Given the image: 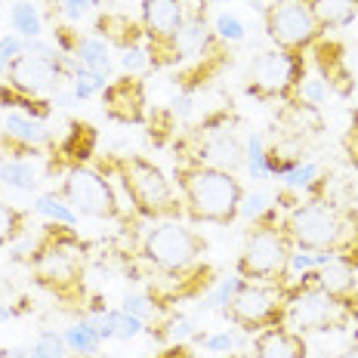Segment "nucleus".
Returning a JSON list of instances; mask_svg holds the SVG:
<instances>
[{"mask_svg":"<svg viewBox=\"0 0 358 358\" xmlns=\"http://www.w3.org/2000/svg\"><path fill=\"white\" fill-rule=\"evenodd\" d=\"M6 358H31L28 349H6Z\"/></svg>","mask_w":358,"mask_h":358,"instance_id":"obj_47","label":"nucleus"},{"mask_svg":"<svg viewBox=\"0 0 358 358\" xmlns=\"http://www.w3.org/2000/svg\"><path fill=\"white\" fill-rule=\"evenodd\" d=\"M312 53H315V65L322 71V80L327 90H334L337 96H349L355 90L352 71L346 65V50L334 41H315L312 43Z\"/></svg>","mask_w":358,"mask_h":358,"instance_id":"obj_18","label":"nucleus"},{"mask_svg":"<svg viewBox=\"0 0 358 358\" xmlns=\"http://www.w3.org/2000/svg\"><path fill=\"white\" fill-rule=\"evenodd\" d=\"M93 155H96V127L87 121H74L69 136L59 145H53L50 158H53V164H59V167H65V173H69V170L87 164Z\"/></svg>","mask_w":358,"mask_h":358,"instance_id":"obj_19","label":"nucleus"},{"mask_svg":"<svg viewBox=\"0 0 358 358\" xmlns=\"http://www.w3.org/2000/svg\"><path fill=\"white\" fill-rule=\"evenodd\" d=\"M207 253V238L198 229L182 226L179 220H161L143 235L139 257L145 259L155 272L167 275H185L198 266V259Z\"/></svg>","mask_w":358,"mask_h":358,"instance_id":"obj_7","label":"nucleus"},{"mask_svg":"<svg viewBox=\"0 0 358 358\" xmlns=\"http://www.w3.org/2000/svg\"><path fill=\"white\" fill-rule=\"evenodd\" d=\"M315 272H318V287L327 290L331 296H337L349 309V315H352V306L358 300V268L343 263V259H331Z\"/></svg>","mask_w":358,"mask_h":358,"instance_id":"obj_20","label":"nucleus"},{"mask_svg":"<svg viewBox=\"0 0 358 358\" xmlns=\"http://www.w3.org/2000/svg\"><path fill=\"white\" fill-rule=\"evenodd\" d=\"M50 106H53V108H71V106H78V96H74V93H62V90H56V93L50 96Z\"/></svg>","mask_w":358,"mask_h":358,"instance_id":"obj_46","label":"nucleus"},{"mask_svg":"<svg viewBox=\"0 0 358 358\" xmlns=\"http://www.w3.org/2000/svg\"><path fill=\"white\" fill-rule=\"evenodd\" d=\"M268 207H272V198H268L266 192H253V195H244V201H241V216L257 220V216H263Z\"/></svg>","mask_w":358,"mask_h":358,"instance_id":"obj_39","label":"nucleus"},{"mask_svg":"<svg viewBox=\"0 0 358 358\" xmlns=\"http://www.w3.org/2000/svg\"><path fill=\"white\" fill-rule=\"evenodd\" d=\"M102 111L117 124L145 121V80L136 74H121L102 90Z\"/></svg>","mask_w":358,"mask_h":358,"instance_id":"obj_16","label":"nucleus"},{"mask_svg":"<svg viewBox=\"0 0 358 358\" xmlns=\"http://www.w3.org/2000/svg\"><path fill=\"white\" fill-rule=\"evenodd\" d=\"M248 173L253 179H266L268 176V161H266V145H263V136L259 133H250L248 136Z\"/></svg>","mask_w":358,"mask_h":358,"instance_id":"obj_34","label":"nucleus"},{"mask_svg":"<svg viewBox=\"0 0 358 358\" xmlns=\"http://www.w3.org/2000/svg\"><path fill=\"white\" fill-rule=\"evenodd\" d=\"M296 250H324L358 268V210L327 198H306L281 220Z\"/></svg>","mask_w":358,"mask_h":358,"instance_id":"obj_2","label":"nucleus"},{"mask_svg":"<svg viewBox=\"0 0 358 358\" xmlns=\"http://www.w3.org/2000/svg\"><path fill=\"white\" fill-rule=\"evenodd\" d=\"M31 358H69V346H65L62 334L56 331H41L34 340V346L28 349Z\"/></svg>","mask_w":358,"mask_h":358,"instance_id":"obj_32","label":"nucleus"},{"mask_svg":"<svg viewBox=\"0 0 358 358\" xmlns=\"http://www.w3.org/2000/svg\"><path fill=\"white\" fill-rule=\"evenodd\" d=\"M41 182V170L31 158H10L0 164V185L16 192H37Z\"/></svg>","mask_w":358,"mask_h":358,"instance_id":"obj_23","label":"nucleus"},{"mask_svg":"<svg viewBox=\"0 0 358 358\" xmlns=\"http://www.w3.org/2000/svg\"><path fill=\"white\" fill-rule=\"evenodd\" d=\"M96 37H102L106 43H115L121 50H130V47H139L145 41L143 34V22H136L127 13H106V16L96 19Z\"/></svg>","mask_w":358,"mask_h":358,"instance_id":"obj_21","label":"nucleus"},{"mask_svg":"<svg viewBox=\"0 0 358 358\" xmlns=\"http://www.w3.org/2000/svg\"><path fill=\"white\" fill-rule=\"evenodd\" d=\"M263 25L268 41L278 50H290V53H303L315 41H322V25L309 13V6L300 0H272L263 6Z\"/></svg>","mask_w":358,"mask_h":358,"instance_id":"obj_13","label":"nucleus"},{"mask_svg":"<svg viewBox=\"0 0 358 358\" xmlns=\"http://www.w3.org/2000/svg\"><path fill=\"white\" fill-rule=\"evenodd\" d=\"M108 318H111V327H115V340H133L139 334H145V322L124 309H108Z\"/></svg>","mask_w":358,"mask_h":358,"instance_id":"obj_33","label":"nucleus"},{"mask_svg":"<svg viewBox=\"0 0 358 358\" xmlns=\"http://www.w3.org/2000/svg\"><path fill=\"white\" fill-rule=\"evenodd\" d=\"M306 80V59L303 53L290 50H268L259 53L248 69L244 93L257 102H287L296 106L300 99V84Z\"/></svg>","mask_w":358,"mask_h":358,"instance_id":"obj_9","label":"nucleus"},{"mask_svg":"<svg viewBox=\"0 0 358 358\" xmlns=\"http://www.w3.org/2000/svg\"><path fill=\"white\" fill-rule=\"evenodd\" d=\"M213 31L220 41L238 43V41H244V22L238 16H232V13H220V16L213 19Z\"/></svg>","mask_w":358,"mask_h":358,"instance_id":"obj_35","label":"nucleus"},{"mask_svg":"<svg viewBox=\"0 0 358 358\" xmlns=\"http://www.w3.org/2000/svg\"><path fill=\"white\" fill-rule=\"evenodd\" d=\"M121 69H124V74H136V71L148 69V53H145L143 43H139V47L124 50V56H121Z\"/></svg>","mask_w":358,"mask_h":358,"instance_id":"obj_40","label":"nucleus"},{"mask_svg":"<svg viewBox=\"0 0 358 358\" xmlns=\"http://www.w3.org/2000/svg\"><path fill=\"white\" fill-rule=\"evenodd\" d=\"M121 309L124 312H130V315H136V318H155L158 315V303L152 300V296H139V294H130V296H124V303H121Z\"/></svg>","mask_w":358,"mask_h":358,"instance_id":"obj_37","label":"nucleus"},{"mask_svg":"<svg viewBox=\"0 0 358 358\" xmlns=\"http://www.w3.org/2000/svg\"><path fill=\"white\" fill-rule=\"evenodd\" d=\"M74 56L84 69H93V71H102V74H111V53H108V43L96 34H84L78 37V47H74Z\"/></svg>","mask_w":358,"mask_h":358,"instance_id":"obj_24","label":"nucleus"},{"mask_svg":"<svg viewBox=\"0 0 358 358\" xmlns=\"http://www.w3.org/2000/svg\"><path fill=\"white\" fill-rule=\"evenodd\" d=\"M322 25V31H337L358 19V0H300Z\"/></svg>","mask_w":358,"mask_h":358,"instance_id":"obj_22","label":"nucleus"},{"mask_svg":"<svg viewBox=\"0 0 358 358\" xmlns=\"http://www.w3.org/2000/svg\"><path fill=\"white\" fill-rule=\"evenodd\" d=\"M0 10H3V0H0Z\"/></svg>","mask_w":358,"mask_h":358,"instance_id":"obj_51","label":"nucleus"},{"mask_svg":"<svg viewBox=\"0 0 358 358\" xmlns=\"http://www.w3.org/2000/svg\"><path fill=\"white\" fill-rule=\"evenodd\" d=\"M62 340H65V346H69V352H78V355H96L102 346V337L96 334V327L84 322V318H80L78 324H71L69 331L62 334Z\"/></svg>","mask_w":358,"mask_h":358,"instance_id":"obj_27","label":"nucleus"},{"mask_svg":"<svg viewBox=\"0 0 358 358\" xmlns=\"http://www.w3.org/2000/svg\"><path fill=\"white\" fill-rule=\"evenodd\" d=\"M176 161L185 164H207L229 173L248 164V139L241 133V117L232 108L210 111L204 121L192 124L176 136Z\"/></svg>","mask_w":358,"mask_h":358,"instance_id":"obj_5","label":"nucleus"},{"mask_svg":"<svg viewBox=\"0 0 358 358\" xmlns=\"http://www.w3.org/2000/svg\"><path fill=\"white\" fill-rule=\"evenodd\" d=\"M99 167L106 176L117 179V185L124 189V195L133 210H136V216L152 222L182 220L185 216L182 198H179L173 179L164 173L155 161L143 158V155H121V158H108Z\"/></svg>","mask_w":358,"mask_h":358,"instance_id":"obj_4","label":"nucleus"},{"mask_svg":"<svg viewBox=\"0 0 358 358\" xmlns=\"http://www.w3.org/2000/svg\"><path fill=\"white\" fill-rule=\"evenodd\" d=\"M71 93L78 96V102L80 99H90V96H96V93H102V90L108 87V74H102V71H93V69H84L80 65V71L71 78Z\"/></svg>","mask_w":358,"mask_h":358,"instance_id":"obj_29","label":"nucleus"},{"mask_svg":"<svg viewBox=\"0 0 358 358\" xmlns=\"http://www.w3.org/2000/svg\"><path fill=\"white\" fill-rule=\"evenodd\" d=\"M0 358H6V349L3 346H0Z\"/></svg>","mask_w":358,"mask_h":358,"instance_id":"obj_50","label":"nucleus"},{"mask_svg":"<svg viewBox=\"0 0 358 358\" xmlns=\"http://www.w3.org/2000/svg\"><path fill=\"white\" fill-rule=\"evenodd\" d=\"M318 176H322L318 164L303 161V164H296L294 170H287V173L281 176V185H285V192H309Z\"/></svg>","mask_w":358,"mask_h":358,"instance_id":"obj_30","label":"nucleus"},{"mask_svg":"<svg viewBox=\"0 0 358 358\" xmlns=\"http://www.w3.org/2000/svg\"><path fill=\"white\" fill-rule=\"evenodd\" d=\"M173 185H176L179 198H182V210L192 222L232 226L238 216H241L244 185L229 170L176 161Z\"/></svg>","mask_w":358,"mask_h":358,"instance_id":"obj_3","label":"nucleus"},{"mask_svg":"<svg viewBox=\"0 0 358 358\" xmlns=\"http://www.w3.org/2000/svg\"><path fill=\"white\" fill-rule=\"evenodd\" d=\"M143 34L148 65L155 71L179 65L176 37L185 22V0H143Z\"/></svg>","mask_w":358,"mask_h":358,"instance_id":"obj_12","label":"nucleus"},{"mask_svg":"<svg viewBox=\"0 0 358 358\" xmlns=\"http://www.w3.org/2000/svg\"><path fill=\"white\" fill-rule=\"evenodd\" d=\"M337 358H358V349H346V352H340Z\"/></svg>","mask_w":358,"mask_h":358,"instance_id":"obj_49","label":"nucleus"},{"mask_svg":"<svg viewBox=\"0 0 358 358\" xmlns=\"http://www.w3.org/2000/svg\"><path fill=\"white\" fill-rule=\"evenodd\" d=\"M93 6H99V0H59V10L65 13L71 22H78V19H84Z\"/></svg>","mask_w":358,"mask_h":358,"instance_id":"obj_43","label":"nucleus"},{"mask_svg":"<svg viewBox=\"0 0 358 358\" xmlns=\"http://www.w3.org/2000/svg\"><path fill=\"white\" fill-rule=\"evenodd\" d=\"M10 315H13V312H10V309H6V306H3V303H0V324H3V322H10Z\"/></svg>","mask_w":358,"mask_h":358,"instance_id":"obj_48","label":"nucleus"},{"mask_svg":"<svg viewBox=\"0 0 358 358\" xmlns=\"http://www.w3.org/2000/svg\"><path fill=\"white\" fill-rule=\"evenodd\" d=\"M204 346L210 349V352H229V349L235 346V337L232 334H216V337H204Z\"/></svg>","mask_w":358,"mask_h":358,"instance_id":"obj_45","label":"nucleus"},{"mask_svg":"<svg viewBox=\"0 0 358 358\" xmlns=\"http://www.w3.org/2000/svg\"><path fill=\"white\" fill-rule=\"evenodd\" d=\"M176 121H189L192 111H195V93H179L173 99V106H170Z\"/></svg>","mask_w":358,"mask_h":358,"instance_id":"obj_44","label":"nucleus"},{"mask_svg":"<svg viewBox=\"0 0 358 358\" xmlns=\"http://www.w3.org/2000/svg\"><path fill=\"white\" fill-rule=\"evenodd\" d=\"M235 327L248 334H259L266 327L287 324V285H263V281H244L222 309Z\"/></svg>","mask_w":358,"mask_h":358,"instance_id":"obj_10","label":"nucleus"},{"mask_svg":"<svg viewBox=\"0 0 358 358\" xmlns=\"http://www.w3.org/2000/svg\"><path fill=\"white\" fill-rule=\"evenodd\" d=\"M22 248L13 257L28 259L31 278L37 287H43L50 296H56L65 306L87 303V241L74 232V226L47 222L37 226V232L22 238Z\"/></svg>","mask_w":358,"mask_h":358,"instance_id":"obj_1","label":"nucleus"},{"mask_svg":"<svg viewBox=\"0 0 358 358\" xmlns=\"http://www.w3.org/2000/svg\"><path fill=\"white\" fill-rule=\"evenodd\" d=\"M167 337H170V340H176V343H182V340H189V337H201V334H198L195 318H185V315H179V318H173V322H170Z\"/></svg>","mask_w":358,"mask_h":358,"instance_id":"obj_42","label":"nucleus"},{"mask_svg":"<svg viewBox=\"0 0 358 358\" xmlns=\"http://www.w3.org/2000/svg\"><path fill=\"white\" fill-rule=\"evenodd\" d=\"M250 358H309V346L303 334L290 324H275L253 334Z\"/></svg>","mask_w":358,"mask_h":358,"instance_id":"obj_17","label":"nucleus"},{"mask_svg":"<svg viewBox=\"0 0 358 358\" xmlns=\"http://www.w3.org/2000/svg\"><path fill=\"white\" fill-rule=\"evenodd\" d=\"M10 22H13V31L19 37H25V41L43 34V16L31 0H19V3L10 10Z\"/></svg>","mask_w":358,"mask_h":358,"instance_id":"obj_26","label":"nucleus"},{"mask_svg":"<svg viewBox=\"0 0 358 358\" xmlns=\"http://www.w3.org/2000/svg\"><path fill=\"white\" fill-rule=\"evenodd\" d=\"M28 229H31V222H28V213L19 210V207L10 204V201L0 198V248H6V244H16L19 238L28 235Z\"/></svg>","mask_w":358,"mask_h":358,"instance_id":"obj_25","label":"nucleus"},{"mask_svg":"<svg viewBox=\"0 0 358 358\" xmlns=\"http://www.w3.org/2000/svg\"><path fill=\"white\" fill-rule=\"evenodd\" d=\"M327 93H331V90L324 87L322 78H306L300 84V99L306 102V106H322V102L327 99Z\"/></svg>","mask_w":358,"mask_h":358,"instance_id":"obj_38","label":"nucleus"},{"mask_svg":"<svg viewBox=\"0 0 358 358\" xmlns=\"http://www.w3.org/2000/svg\"><path fill=\"white\" fill-rule=\"evenodd\" d=\"M343 152H346V161L358 170V111H352V121H349V130L343 133Z\"/></svg>","mask_w":358,"mask_h":358,"instance_id":"obj_41","label":"nucleus"},{"mask_svg":"<svg viewBox=\"0 0 358 358\" xmlns=\"http://www.w3.org/2000/svg\"><path fill=\"white\" fill-rule=\"evenodd\" d=\"M34 210L43 213L50 222H62V226H78V213L69 204H62L59 195H41L34 198Z\"/></svg>","mask_w":358,"mask_h":358,"instance_id":"obj_28","label":"nucleus"},{"mask_svg":"<svg viewBox=\"0 0 358 358\" xmlns=\"http://www.w3.org/2000/svg\"><path fill=\"white\" fill-rule=\"evenodd\" d=\"M25 53V37L19 34H3L0 37V74L10 71V65Z\"/></svg>","mask_w":358,"mask_h":358,"instance_id":"obj_36","label":"nucleus"},{"mask_svg":"<svg viewBox=\"0 0 358 358\" xmlns=\"http://www.w3.org/2000/svg\"><path fill=\"white\" fill-rule=\"evenodd\" d=\"M53 145V133L47 130L43 121L22 115V111H6L3 130H0V152L3 155H10V158H37Z\"/></svg>","mask_w":358,"mask_h":358,"instance_id":"obj_14","label":"nucleus"},{"mask_svg":"<svg viewBox=\"0 0 358 358\" xmlns=\"http://www.w3.org/2000/svg\"><path fill=\"white\" fill-rule=\"evenodd\" d=\"M56 195L62 198L74 213L90 216V220H124L121 198H117L111 179L102 173V170L87 167V164H80V167L65 173Z\"/></svg>","mask_w":358,"mask_h":358,"instance_id":"obj_11","label":"nucleus"},{"mask_svg":"<svg viewBox=\"0 0 358 358\" xmlns=\"http://www.w3.org/2000/svg\"><path fill=\"white\" fill-rule=\"evenodd\" d=\"M349 309L337 296L318 287V272L309 268L300 281H287V324L294 331L306 334H324L340 331L349 324Z\"/></svg>","mask_w":358,"mask_h":358,"instance_id":"obj_8","label":"nucleus"},{"mask_svg":"<svg viewBox=\"0 0 358 358\" xmlns=\"http://www.w3.org/2000/svg\"><path fill=\"white\" fill-rule=\"evenodd\" d=\"M6 78H10L13 90H19V93H25V96H34V99L37 96L56 93V90H62V80H69L59 62L34 56V53H22L16 62L10 65Z\"/></svg>","mask_w":358,"mask_h":358,"instance_id":"obj_15","label":"nucleus"},{"mask_svg":"<svg viewBox=\"0 0 358 358\" xmlns=\"http://www.w3.org/2000/svg\"><path fill=\"white\" fill-rule=\"evenodd\" d=\"M290 253H294V241L287 238L275 207H268L263 216L253 220V229L244 238V248L238 253V263H235V275H241L244 281L287 285Z\"/></svg>","mask_w":358,"mask_h":358,"instance_id":"obj_6","label":"nucleus"},{"mask_svg":"<svg viewBox=\"0 0 358 358\" xmlns=\"http://www.w3.org/2000/svg\"><path fill=\"white\" fill-rule=\"evenodd\" d=\"M244 285V278L241 275H235V278H222L220 285H216L210 294H204V300H201V309L204 312H210V309H226L229 303H232V296L238 294V287Z\"/></svg>","mask_w":358,"mask_h":358,"instance_id":"obj_31","label":"nucleus"}]
</instances>
